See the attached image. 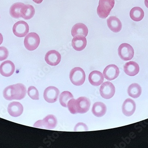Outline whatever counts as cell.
Here are the masks:
<instances>
[{
	"mask_svg": "<svg viewBox=\"0 0 148 148\" xmlns=\"http://www.w3.org/2000/svg\"><path fill=\"white\" fill-rule=\"evenodd\" d=\"M91 102L90 99L85 97H81L77 99H70L68 103L69 110L73 114H84L90 109Z\"/></svg>",
	"mask_w": 148,
	"mask_h": 148,
	"instance_id": "obj_1",
	"label": "cell"
},
{
	"mask_svg": "<svg viewBox=\"0 0 148 148\" xmlns=\"http://www.w3.org/2000/svg\"><path fill=\"white\" fill-rule=\"evenodd\" d=\"M27 90L25 86L21 83L11 85L6 87L3 91V97L6 100H20L26 96Z\"/></svg>",
	"mask_w": 148,
	"mask_h": 148,
	"instance_id": "obj_2",
	"label": "cell"
},
{
	"mask_svg": "<svg viewBox=\"0 0 148 148\" xmlns=\"http://www.w3.org/2000/svg\"><path fill=\"white\" fill-rule=\"evenodd\" d=\"M114 0H100L97 14L101 18H106L114 6Z\"/></svg>",
	"mask_w": 148,
	"mask_h": 148,
	"instance_id": "obj_3",
	"label": "cell"
},
{
	"mask_svg": "<svg viewBox=\"0 0 148 148\" xmlns=\"http://www.w3.org/2000/svg\"><path fill=\"white\" fill-rule=\"evenodd\" d=\"M69 78L73 85L81 86L85 82L86 74L82 69L80 67L74 68L70 71Z\"/></svg>",
	"mask_w": 148,
	"mask_h": 148,
	"instance_id": "obj_4",
	"label": "cell"
},
{
	"mask_svg": "<svg viewBox=\"0 0 148 148\" xmlns=\"http://www.w3.org/2000/svg\"><path fill=\"white\" fill-rule=\"evenodd\" d=\"M58 120L55 116L49 115L42 120L37 121L34 124V127L46 130H53L57 126Z\"/></svg>",
	"mask_w": 148,
	"mask_h": 148,
	"instance_id": "obj_5",
	"label": "cell"
},
{
	"mask_svg": "<svg viewBox=\"0 0 148 148\" xmlns=\"http://www.w3.org/2000/svg\"><path fill=\"white\" fill-rule=\"evenodd\" d=\"M40 42V38L38 35L35 33H30L25 38V47L29 51H34L38 48Z\"/></svg>",
	"mask_w": 148,
	"mask_h": 148,
	"instance_id": "obj_6",
	"label": "cell"
},
{
	"mask_svg": "<svg viewBox=\"0 0 148 148\" xmlns=\"http://www.w3.org/2000/svg\"><path fill=\"white\" fill-rule=\"evenodd\" d=\"M118 55L124 61L131 60L134 56V49L129 44L123 43L120 45L118 49Z\"/></svg>",
	"mask_w": 148,
	"mask_h": 148,
	"instance_id": "obj_7",
	"label": "cell"
},
{
	"mask_svg": "<svg viewBox=\"0 0 148 148\" xmlns=\"http://www.w3.org/2000/svg\"><path fill=\"white\" fill-rule=\"evenodd\" d=\"M100 92L103 98L106 99H110L114 97L115 93V88L110 82H105L101 86Z\"/></svg>",
	"mask_w": 148,
	"mask_h": 148,
	"instance_id": "obj_8",
	"label": "cell"
},
{
	"mask_svg": "<svg viewBox=\"0 0 148 148\" xmlns=\"http://www.w3.org/2000/svg\"><path fill=\"white\" fill-rule=\"evenodd\" d=\"M14 34L19 38H23L26 36L29 32L28 24L23 21H18L14 25L13 28Z\"/></svg>",
	"mask_w": 148,
	"mask_h": 148,
	"instance_id": "obj_9",
	"label": "cell"
},
{
	"mask_svg": "<svg viewBox=\"0 0 148 148\" xmlns=\"http://www.w3.org/2000/svg\"><path fill=\"white\" fill-rule=\"evenodd\" d=\"M59 94V90L54 86L48 87L45 90L44 98L47 102L53 103L57 101Z\"/></svg>",
	"mask_w": 148,
	"mask_h": 148,
	"instance_id": "obj_10",
	"label": "cell"
},
{
	"mask_svg": "<svg viewBox=\"0 0 148 148\" xmlns=\"http://www.w3.org/2000/svg\"><path fill=\"white\" fill-rule=\"evenodd\" d=\"M61 60V54L56 50H50L45 54V61L50 66H57L60 62Z\"/></svg>",
	"mask_w": 148,
	"mask_h": 148,
	"instance_id": "obj_11",
	"label": "cell"
},
{
	"mask_svg": "<svg viewBox=\"0 0 148 148\" xmlns=\"http://www.w3.org/2000/svg\"><path fill=\"white\" fill-rule=\"evenodd\" d=\"M119 69L115 64H110L106 66L103 71V75L106 79L112 81L117 78L119 74Z\"/></svg>",
	"mask_w": 148,
	"mask_h": 148,
	"instance_id": "obj_12",
	"label": "cell"
},
{
	"mask_svg": "<svg viewBox=\"0 0 148 148\" xmlns=\"http://www.w3.org/2000/svg\"><path fill=\"white\" fill-rule=\"evenodd\" d=\"M15 69L14 64L10 61L3 62L0 66V73L5 77H9L13 75Z\"/></svg>",
	"mask_w": 148,
	"mask_h": 148,
	"instance_id": "obj_13",
	"label": "cell"
},
{
	"mask_svg": "<svg viewBox=\"0 0 148 148\" xmlns=\"http://www.w3.org/2000/svg\"><path fill=\"white\" fill-rule=\"evenodd\" d=\"M87 45V40L83 35H77L72 41L73 48L76 51H81L85 49Z\"/></svg>",
	"mask_w": 148,
	"mask_h": 148,
	"instance_id": "obj_14",
	"label": "cell"
},
{
	"mask_svg": "<svg viewBox=\"0 0 148 148\" xmlns=\"http://www.w3.org/2000/svg\"><path fill=\"white\" fill-rule=\"evenodd\" d=\"M136 109L135 102L132 99L128 98L125 100L122 106L123 114L127 116H132Z\"/></svg>",
	"mask_w": 148,
	"mask_h": 148,
	"instance_id": "obj_15",
	"label": "cell"
},
{
	"mask_svg": "<svg viewBox=\"0 0 148 148\" xmlns=\"http://www.w3.org/2000/svg\"><path fill=\"white\" fill-rule=\"evenodd\" d=\"M8 112L13 117H17L22 114L23 112V107L20 102H11L8 106Z\"/></svg>",
	"mask_w": 148,
	"mask_h": 148,
	"instance_id": "obj_16",
	"label": "cell"
},
{
	"mask_svg": "<svg viewBox=\"0 0 148 148\" xmlns=\"http://www.w3.org/2000/svg\"><path fill=\"white\" fill-rule=\"evenodd\" d=\"M107 25L114 33L120 32L122 29V23L116 16H110L107 20Z\"/></svg>",
	"mask_w": 148,
	"mask_h": 148,
	"instance_id": "obj_17",
	"label": "cell"
},
{
	"mask_svg": "<svg viewBox=\"0 0 148 148\" xmlns=\"http://www.w3.org/2000/svg\"><path fill=\"white\" fill-rule=\"evenodd\" d=\"M104 80V75L98 71H93L90 73L88 76V81L92 86H98L103 83Z\"/></svg>",
	"mask_w": 148,
	"mask_h": 148,
	"instance_id": "obj_18",
	"label": "cell"
},
{
	"mask_svg": "<svg viewBox=\"0 0 148 148\" xmlns=\"http://www.w3.org/2000/svg\"><path fill=\"white\" fill-rule=\"evenodd\" d=\"M124 72L128 76H134L138 73L140 68L138 64L134 62L126 63L124 66Z\"/></svg>",
	"mask_w": 148,
	"mask_h": 148,
	"instance_id": "obj_19",
	"label": "cell"
},
{
	"mask_svg": "<svg viewBox=\"0 0 148 148\" xmlns=\"http://www.w3.org/2000/svg\"><path fill=\"white\" fill-rule=\"evenodd\" d=\"M35 13V10L33 6L24 4L21 9V17L25 20L31 19L34 15Z\"/></svg>",
	"mask_w": 148,
	"mask_h": 148,
	"instance_id": "obj_20",
	"label": "cell"
},
{
	"mask_svg": "<svg viewBox=\"0 0 148 148\" xmlns=\"http://www.w3.org/2000/svg\"><path fill=\"white\" fill-rule=\"evenodd\" d=\"M107 111V108L104 103L97 102L93 104L92 109V112L95 116L101 117L105 115Z\"/></svg>",
	"mask_w": 148,
	"mask_h": 148,
	"instance_id": "obj_21",
	"label": "cell"
},
{
	"mask_svg": "<svg viewBox=\"0 0 148 148\" xmlns=\"http://www.w3.org/2000/svg\"><path fill=\"white\" fill-rule=\"evenodd\" d=\"M88 29L86 25L82 23H77L73 27L71 30V34L73 37L77 35H83L86 37L88 34Z\"/></svg>",
	"mask_w": 148,
	"mask_h": 148,
	"instance_id": "obj_22",
	"label": "cell"
},
{
	"mask_svg": "<svg viewBox=\"0 0 148 148\" xmlns=\"http://www.w3.org/2000/svg\"><path fill=\"white\" fill-rule=\"evenodd\" d=\"M130 15L131 19L135 21H139L143 18L144 12L140 7H135L131 9Z\"/></svg>",
	"mask_w": 148,
	"mask_h": 148,
	"instance_id": "obj_23",
	"label": "cell"
},
{
	"mask_svg": "<svg viewBox=\"0 0 148 148\" xmlns=\"http://www.w3.org/2000/svg\"><path fill=\"white\" fill-rule=\"evenodd\" d=\"M129 96L134 98H137L140 96L142 92L140 86L137 83H133L130 85L128 88Z\"/></svg>",
	"mask_w": 148,
	"mask_h": 148,
	"instance_id": "obj_24",
	"label": "cell"
},
{
	"mask_svg": "<svg viewBox=\"0 0 148 148\" xmlns=\"http://www.w3.org/2000/svg\"><path fill=\"white\" fill-rule=\"evenodd\" d=\"M24 5V4L21 2H17L13 4L11 6L10 10V14L11 16L14 18H20L21 17V9Z\"/></svg>",
	"mask_w": 148,
	"mask_h": 148,
	"instance_id": "obj_25",
	"label": "cell"
},
{
	"mask_svg": "<svg viewBox=\"0 0 148 148\" xmlns=\"http://www.w3.org/2000/svg\"><path fill=\"white\" fill-rule=\"evenodd\" d=\"M73 98V95L71 92L69 91H64L60 95L59 102L62 106L67 108L69 101Z\"/></svg>",
	"mask_w": 148,
	"mask_h": 148,
	"instance_id": "obj_26",
	"label": "cell"
},
{
	"mask_svg": "<svg viewBox=\"0 0 148 148\" xmlns=\"http://www.w3.org/2000/svg\"><path fill=\"white\" fill-rule=\"evenodd\" d=\"M28 94L29 96L34 100L39 99V94L37 88L33 86H31L28 88Z\"/></svg>",
	"mask_w": 148,
	"mask_h": 148,
	"instance_id": "obj_27",
	"label": "cell"
},
{
	"mask_svg": "<svg viewBox=\"0 0 148 148\" xmlns=\"http://www.w3.org/2000/svg\"><path fill=\"white\" fill-rule=\"evenodd\" d=\"M9 53L8 49L5 47H0V61L5 60L9 56Z\"/></svg>",
	"mask_w": 148,
	"mask_h": 148,
	"instance_id": "obj_28",
	"label": "cell"
},
{
	"mask_svg": "<svg viewBox=\"0 0 148 148\" xmlns=\"http://www.w3.org/2000/svg\"><path fill=\"white\" fill-rule=\"evenodd\" d=\"M74 130L75 131H86L88 130V127L84 123H79L76 125Z\"/></svg>",
	"mask_w": 148,
	"mask_h": 148,
	"instance_id": "obj_29",
	"label": "cell"
},
{
	"mask_svg": "<svg viewBox=\"0 0 148 148\" xmlns=\"http://www.w3.org/2000/svg\"><path fill=\"white\" fill-rule=\"evenodd\" d=\"M33 1L35 3H37V4H40L41 2H42L43 0H33Z\"/></svg>",
	"mask_w": 148,
	"mask_h": 148,
	"instance_id": "obj_30",
	"label": "cell"
},
{
	"mask_svg": "<svg viewBox=\"0 0 148 148\" xmlns=\"http://www.w3.org/2000/svg\"><path fill=\"white\" fill-rule=\"evenodd\" d=\"M3 40V37L2 35L0 33V45L2 43Z\"/></svg>",
	"mask_w": 148,
	"mask_h": 148,
	"instance_id": "obj_31",
	"label": "cell"
},
{
	"mask_svg": "<svg viewBox=\"0 0 148 148\" xmlns=\"http://www.w3.org/2000/svg\"><path fill=\"white\" fill-rule=\"evenodd\" d=\"M145 4L146 7L148 8V0H145Z\"/></svg>",
	"mask_w": 148,
	"mask_h": 148,
	"instance_id": "obj_32",
	"label": "cell"
}]
</instances>
